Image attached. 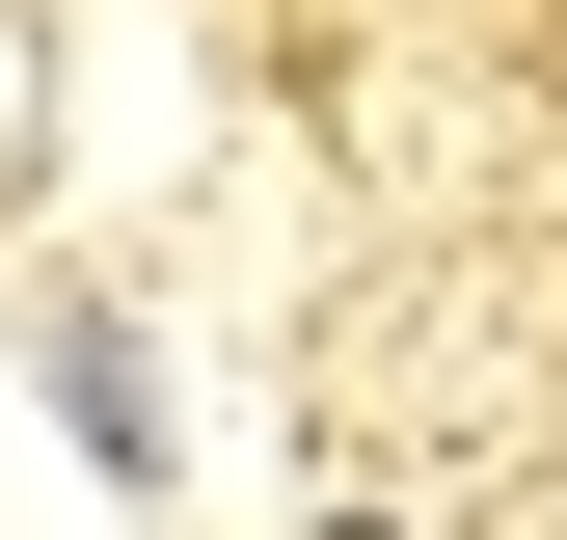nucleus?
<instances>
[{
  "mask_svg": "<svg viewBox=\"0 0 567 540\" xmlns=\"http://www.w3.org/2000/svg\"><path fill=\"white\" fill-rule=\"evenodd\" d=\"M324 540H405V513H324Z\"/></svg>",
  "mask_w": 567,
  "mask_h": 540,
  "instance_id": "f257e3e1",
  "label": "nucleus"
}]
</instances>
